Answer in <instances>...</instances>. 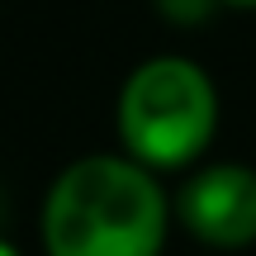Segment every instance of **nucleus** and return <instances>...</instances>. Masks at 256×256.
I'll use <instances>...</instances> for the list:
<instances>
[{"label": "nucleus", "instance_id": "nucleus-1", "mask_svg": "<svg viewBox=\"0 0 256 256\" xmlns=\"http://www.w3.org/2000/svg\"><path fill=\"white\" fill-rule=\"evenodd\" d=\"M171 214L152 166L128 152H90L48 185L38 238L48 256H162Z\"/></svg>", "mask_w": 256, "mask_h": 256}, {"label": "nucleus", "instance_id": "nucleus-2", "mask_svg": "<svg viewBox=\"0 0 256 256\" xmlns=\"http://www.w3.org/2000/svg\"><path fill=\"white\" fill-rule=\"evenodd\" d=\"M114 128L133 162L152 171H185L218 133V86L194 57L156 52L124 76Z\"/></svg>", "mask_w": 256, "mask_h": 256}, {"label": "nucleus", "instance_id": "nucleus-3", "mask_svg": "<svg viewBox=\"0 0 256 256\" xmlns=\"http://www.w3.org/2000/svg\"><path fill=\"white\" fill-rule=\"evenodd\" d=\"M176 218L204 247L238 252L256 242V166L214 162L200 166L171 200Z\"/></svg>", "mask_w": 256, "mask_h": 256}, {"label": "nucleus", "instance_id": "nucleus-4", "mask_svg": "<svg viewBox=\"0 0 256 256\" xmlns=\"http://www.w3.org/2000/svg\"><path fill=\"white\" fill-rule=\"evenodd\" d=\"M214 5H223V10H256V0H214Z\"/></svg>", "mask_w": 256, "mask_h": 256}, {"label": "nucleus", "instance_id": "nucleus-5", "mask_svg": "<svg viewBox=\"0 0 256 256\" xmlns=\"http://www.w3.org/2000/svg\"><path fill=\"white\" fill-rule=\"evenodd\" d=\"M0 256H24V252H19V247H14V242H10V238H5V232H0Z\"/></svg>", "mask_w": 256, "mask_h": 256}]
</instances>
